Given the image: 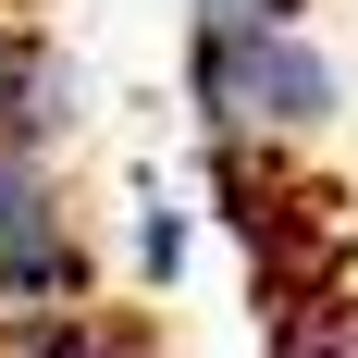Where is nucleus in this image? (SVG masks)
Wrapping results in <instances>:
<instances>
[{"label": "nucleus", "instance_id": "2", "mask_svg": "<svg viewBox=\"0 0 358 358\" xmlns=\"http://www.w3.org/2000/svg\"><path fill=\"white\" fill-rule=\"evenodd\" d=\"M99 248L62 148L0 136V346H99Z\"/></svg>", "mask_w": 358, "mask_h": 358}, {"label": "nucleus", "instance_id": "4", "mask_svg": "<svg viewBox=\"0 0 358 358\" xmlns=\"http://www.w3.org/2000/svg\"><path fill=\"white\" fill-rule=\"evenodd\" d=\"M272 13H309V0H185V25H272Z\"/></svg>", "mask_w": 358, "mask_h": 358}, {"label": "nucleus", "instance_id": "1", "mask_svg": "<svg viewBox=\"0 0 358 358\" xmlns=\"http://www.w3.org/2000/svg\"><path fill=\"white\" fill-rule=\"evenodd\" d=\"M185 99H198L210 161H309V148L346 124V74H334V50L309 37V13L185 25Z\"/></svg>", "mask_w": 358, "mask_h": 358}, {"label": "nucleus", "instance_id": "3", "mask_svg": "<svg viewBox=\"0 0 358 358\" xmlns=\"http://www.w3.org/2000/svg\"><path fill=\"white\" fill-rule=\"evenodd\" d=\"M0 136H25V148L74 136V62L25 25V13H0Z\"/></svg>", "mask_w": 358, "mask_h": 358}]
</instances>
